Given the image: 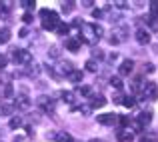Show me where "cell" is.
I'll return each mask as SVG.
<instances>
[{"label": "cell", "instance_id": "cell-37", "mask_svg": "<svg viewBox=\"0 0 158 142\" xmlns=\"http://www.w3.org/2000/svg\"><path fill=\"white\" fill-rule=\"evenodd\" d=\"M94 56H96V58H104V52H102V50H94Z\"/></svg>", "mask_w": 158, "mask_h": 142}, {"label": "cell", "instance_id": "cell-2", "mask_svg": "<svg viewBox=\"0 0 158 142\" xmlns=\"http://www.w3.org/2000/svg\"><path fill=\"white\" fill-rule=\"evenodd\" d=\"M80 40L82 42H96L98 40V34H96V28H94V24H80Z\"/></svg>", "mask_w": 158, "mask_h": 142}, {"label": "cell", "instance_id": "cell-21", "mask_svg": "<svg viewBox=\"0 0 158 142\" xmlns=\"http://www.w3.org/2000/svg\"><path fill=\"white\" fill-rule=\"evenodd\" d=\"M140 88H142V78L136 76L134 80H132V84H130V90H132V92H138Z\"/></svg>", "mask_w": 158, "mask_h": 142}, {"label": "cell", "instance_id": "cell-34", "mask_svg": "<svg viewBox=\"0 0 158 142\" xmlns=\"http://www.w3.org/2000/svg\"><path fill=\"white\" fill-rule=\"evenodd\" d=\"M22 22H24V24H30V22H32V14H30V12H24Z\"/></svg>", "mask_w": 158, "mask_h": 142}, {"label": "cell", "instance_id": "cell-11", "mask_svg": "<svg viewBox=\"0 0 158 142\" xmlns=\"http://www.w3.org/2000/svg\"><path fill=\"white\" fill-rule=\"evenodd\" d=\"M116 138H118L120 142H130L132 138H134V132H130L128 128H122V130H118V134H116Z\"/></svg>", "mask_w": 158, "mask_h": 142}, {"label": "cell", "instance_id": "cell-15", "mask_svg": "<svg viewBox=\"0 0 158 142\" xmlns=\"http://www.w3.org/2000/svg\"><path fill=\"white\" fill-rule=\"evenodd\" d=\"M152 120V112L150 110H144V112H140V116H138V124H148Z\"/></svg>", "mask_w": 158, "mask_h": 142}, {"label": "cell", "instance_id": "cell-18", "mask_svg": "<svg viewBox=\"0 0 158 142\" xmlns=\"http://www.w3.org/2000/svg\"><path fill=\"white\" fill-rule=\"evenodd\" d=\"M122 106L134 108V106H136V98H132V96H122Z\"/></svg>", "mask_w": 158, "mask_h": 142}, {"label": "cell", "instance_id": "cell-9", "mask_svg": "<svg viewBox=\"0 0 158 142\" xmlns=\"http://www.w3.org/2000/svg\"><path fill=\"white\" fill-rule=\"evenodd\" d=\"M134 70V62L132 60H122L120 62V66H118V72L122 74V76H128V74Z\"/></svg>", "mask_w": 158, "mask_h": 142}, {"label": "cell", "instance_id": "cell-19", "mask_svg": "<svg viewBox=\"0 0 158 142\" xmlns=\"http://www.w3.org/2000/svg\"><path fill=\"white\" fill-rule=\"evenodd\" d=\"M0 112H2V114H12V112H14V104L2 102V104H0Z\"/></svg>", "mask_w": 158, "mask_h": 142}, {"label": "cell", "instance_id": "cell-28", "mask_svg": "<svg viewBox=\"0 0 158 142\" xmlns=\"http://www.w3.org/2000/svg\"><path fill=\"white\" fill-rule=\"evenodd\" d=\"M76 92L80 94V96H90V86H80Z\"/></svg>", "mask_w": 158, "mask_h": 142}, {"label": "cell", "instance_id": "cell-10", "mask_svg": "<svg viewBox=\"0 0 158 142\" xmlns=\"http://www.w3.org/2000/svg\"><path fill=\"white\" fill-rule=\"evenodd\" d=\"M90 98H92V100H90V102H92L90 108H102L106 104V98L102 94H90Z\"/></svg>", "mask_w": 158, "mask_h": 142}, {"label": "cell", "instance_id": "cell-1", "mask_svg": "<svg viewBox=\"0 0 158 142\" xmlns=\"http://www.w3.org/2000/svg\"><path fill=\"white\" fill-rule=\"evenodd\" d=\"M40 16H44V18H42V28H44V30H54V28L60 24L58 12H54V10L42 8V10H40Z\"/></svg>", "mask_w": 158, "mask_h": 142}, {"label": "cell", "instance_id": "cell-32", "mask_svg": "<svg viewBox=\"0 0 158 142\" xmlns=\"http://www.w3.org/2000/svg\"><path fill=\"white\" fill-rule=\"evenodd\" d=\"M74 4L72 2H62V12H72Z\"/></svg>", "mask_w": 158, "mask_h": 142}, {"label": "cell", "instance_id": "cell-17", "mask_svg": "<svg viewBox=\"0 0 158 142\" xmlns=\"http://www.w3.org/2000/svg\"><path fill=\"white\" fill-rule=\"evenodd\" d=\"M54 30H56V34H60V36H66V34L70 32V26H68V24H64V22H60L56 28H54Z\"/></svg>", "mask_w": 158, "mask_h": 142}, {"label": "cell", "instance_id": "cell-30", "mask_svg": "<svg viewBox=\"0 0 158 142\" xmlns=\"http://www.w3.org/2000/svg\"><path fill=\"white\" fill-rule=\"evenodd\" d=\"M148 24H150L152 30H158V18H152V16H148Z\"/></svg>", "mask_w": 158, "mask_h": 142}, {"label": "cell", "instance_id": "cell-4", "mask_svg": "<svg viewBox=\"0 0 158 142\" xmlns=\"http://www.w3.org/2000/svg\"><path fill=\"white\" fill-rule=\"evenodd\" d=\"M126 32H128V28H126V26H120V28H116V30H112L110 42H112V44H120V42H124V40H126Z\"/></svg>", "mask_w": 158, "mask_h": 142}, {"label": "cell", "instance_id": "cell-39", "mask_svg": "<svg viewBox=\"0 0 158 142\" xmlns=\"http://www.w3.org/2000/svg\"><path fill=\"white\" fill-rule=\"evenodd\" d=\"M90 110H92V108H90V106H80V112H84V116H86V114H88V112H90Z\"/></svg>", "mask_w": 158, "mask_h": 142}, {"label": "cell", "instance_id": "cell-43", "mask_svg": "<svg viewBox=\"0 0 158 142\" xmlns=\"http://www.w3.org/2000/svg\"><path fill=\"white\" fill-rule=\"evenodd\" d=\"M88 142H102V140H98V138H92V140H88Z\"/></svg>", "mask_w": 158, "mask_h": 142}, {"label": "cell", "instance_id": "cell-33", "mask_svg": "<svg viewBox=\"0 0 158 142\" xmlns=\"http://www.w3.org/2000/svg\"><path fill=\"white\" fill-rule=\"evenodd\" d=\"M6 64H8V56L6 54H0V68H6Z\"/></svg>", "mask_w": 158, "mask_h": 142}, {"label": "cell", "instance_id": "cell-35", "mask_svg": "<svg viewBox=\"0 0 158 142\" xmlns=\"http://www.w3.org/2000/svg\"><path fill=\"white\" fill-rule=\"evenodd\" d=\"M144 70H146L148 74H152V72H154L156 68H154V64H152V62H146V64H144Z\"/></svg>", "mask_w": 158, "mask_h": 142}, {"label": "cell", "instance_id": "cell-20", "mask_svg": "<svg viewBox=\"0 0 158 142\" xmlns=\"http://www.w3.org/2000/svg\"><path fill=\"white\" fill-rule=\"evenodd\" d=\"M10 30L8 28H0V44H4V42H8L10 40Z\"/></svg>", "mask_w": 158, "mask_h": 142}, {"label": "cell", "instance_id": "cell-36", "mask_svg": "<svg viewBox=\"0 0 158 142\" xmlns=\"http://www.w3.org/2000/svg\"><path fill=\"white\" fill-rule=\"evenodd\" d=\"M92 14H94V18H102V16H104V10H94Z\"/></svg>", "mask_w": 158, "mask_h": 142}, {"label": "cell", "instance_id": "cell-26", "mask_svg": "<svg viewBox=\"0 0 158 142\" xmlns=\"http://www.w3.org/2000/svg\"><path fill=\"white\" fill-rule=\"evenodd\" d=\"M20 124H22V118H20V116H14V118L10 120V128H12V130H14V128H18Z\"/></svg>", "mask_w": 158, "mask_h": 142}, {"label": "cell", "instance_id": "cell-40", "mask_svg": "<svg viewBox=\"0 0 158 142\" xmlns=\"http://www.w3.org/2000/svg\"><path fill=\"white\" fill-rule=\"evenodd\" d=\"M82 6H84V8H90V6H92V0H84V2H82Z\"/></svg>", "mask_w": 158, "mask_h": 142}, {"label": "cell", "instance_id": "cell-44", "mask_svg": "<svg viewBox=\"0 0 158 142\" xmlns=\"http://www.w3.org/2000/svg\"><path fill=\"white\" fill-rule=\"evenodd\" d=\"M140 142H150V140H148V138H142V140H140Z\"/></svg>", "mask_w": 158, "mask_h": 142}, {"label": "cell", "instance_id": "cell-25", "mask_svg": "<svg viewBox=\"0 0 158 142\" xmlns=\"http://www.w3.org/2000/svg\"><path fill=\"white\" fill-rule=\"evenodd\" d=\"M86 70H88V72H96V70H98L96 60H88V62H86Z\"/></svg>", "mask_w": 158, "mask_h": 142}, {"label": "cell", "instance_id": "cell-27", "mask_svg": "<svg viewBox=\"0 0 158 142\" xmlns=\"http://www.w3.org/2000/svg\"><path fill=\"white\" fill-rule=\"evenodd\" d=\"M150 16L158 18V2H150Z\"/></svg>", "mask_w": 158, "mask_h": 142}, {"label": "cell", "instance_id": "cell-12", "mask_svg": "<svg viewBox=\"0 0 158 142\" xmlns=\"http://www.w3.org/2000/svg\"><path fill=\"white\" fill-rule=\"evenodd\" d=\"M52 138L56 142H72V136L64 130H58V132H52Z\"/></svg>", "mask_w": 158, "mask_h": 142}, {"label": "cell", "instance_id": "cell-29", "mask_svg": "<svg viewBox=\"0 0 158 142\" xmlns=\"http://www.w3.org/2000/svg\"><path fill=\"white\" fill-rule=\"evenodd\" d=\"M60 96L64 98V102H72L74 100V92H60Z\"/></svg>", "mask_w": 158, "mask_h": 142}, {"label": "cell", "instance_id": "cell-6", "mask_svg": "<svg viewBox=\"0 0 158 142\" xmlns=\"http://www.w3.org/2000/svg\"><path fill=\"white\" fill-rule=\"evenodd\" d=\"M98 124H104V126H110V124H114L116 120H118V114H114V112H108V114H98Z\"/></svg>", "mask_w": 158, "mask_h": 142}, {"label": "cell", "instance_id": "cell-41", "mask_svg": "<svg viewBox=\"0 0 158 142\" xmlns=\"http://www.w3.org/2000/svg\"><path fill=\"white\" fill-rule=\"evenodd\" d=\"M128 122H130V120H128V118H126V116H122V118H120V124H122V126H126V124H128Z\"/></svg>", "mask_w": 158, "mask_h": 142}, {"label": "cell", "instance_id": "cell-13", "mask_svg": "<svg viewBox=\"0 0 158 142\" xmlns=\"http://www.w3.org/2000/svg\"><path fill=\"white\" fill-rule=\"evenodd\" d=\"M38 104L46 112H54V102H52V100H48V96H40V98H38Z\"/></svg>", "mask_w": 158, "mask_h": 142}, {"label": "cell", "instance_id": "cell-3", "mask_svg": "<svg viewBox=\"0 0 158 142\" xmlns=\"http://www.w3.org/2000/svg\"><path fill=\"white\" fill-rule=\"evenodd\" d=\"M12 58H14V62H16V64H30V60H32V54L28 52V50L14 48V52H12Z\"/></svg>", "mask_w": 158, "mask_h": 142}, {"label": "cell", "instance_id": "cell-8", "mask_svg": "<svg viewBox=\"0 0 158 142\" xmlns=\"http://www.w3.org/2000/svg\"><path fill=\"white\" fill-rule=\"evenodd\" d=\"M14 106L22 108V110H28V108L32 106V100L28 98L26 94H20V96H16V102H14Z\"/></svg>", "mask_w": 158, "mask_h": 142}, {"label": "cell", "instance_id": "cell-23", "mask_svg": "<svg viewBox=\"0 0 158 142\" xmlns=\"http://www.w3.org/2000/svg\"><path fill=\"white\" fill-rule=\"evenodd\" d=\"M48 58H60V48L50 46V50H48Z\"/></svg>", "mask_w": 158, "mask_h": 142}, {"label": "cell", "instance_id": "cell-24", "mask_svg": "<svg viewBox=\"0 0 158 142\" xmlns=\"http://www.w3.org/2000/svg\"><path fill=\"white\" fill-rule=\"evenodd\" d=\"M110 84H112V88H118V90L122 88V80H120L118 76H112L110 78Z\"/></svg>", "mask_w": 158, "mask_h": 142}, {"label": "cell", "instance_id": "cell-31", "mask_svg": "<svg viewBox=\"0 0 158 142\" xmlns=\"http://www.w3.org/2000/svg\"><path fill=\"white\" fill-rule=\"evenodd\" d=\"M22 8H26V10H30V8H34V0H22Z\"/></svg>", "mask_w": 158, "mask_h": 142}, {"label": "cell", "instance_id": "cell-7", "mask_svg": "<svg viewBox=\"0 0 158 142\" xmlns=\"http://www.w3.org/2000/svg\"><path fill=\"white\" fill-rule=\"evenodd\" d=\"M134 38H136V42L142 44V46H146V44L150 42V34H148V30H144V28H138V30H136Z\"/></svg>", "mask_w": 158, "mask_h": 142}, {"label": "cell", "instance_id": "cell-38", "mask_svg": "<svg viewBox=\"0 0 158 142\" xmlns=\"http://www.w3.org/2000/svg\"><path fill=\"white\" fill-rule=\"evenodd\" d=\"M114 6H118V8H122V10H124V8H128V4H126V2H122V0H120V2H116V4H114Z\"/></svg>", "mask_w": 158, "mask_h": 142}, {"label": "cell", "instance_id": "cell-14", "mask_svg": "<svg viewBox=\"0 0 158 142\" xmlns=\"http://www.w3.org/2000/svg\"><path fill=\"white\" fill-rule=\"evenodd\" d=\"M68 80L74 82V84H80L82 82V70H72V72L68 74Z\"/></svg>", "mask_w": 158, "mask_h": 142}, {"label": "cell", "instance_id": "cell-22", "mask_svg": "<svg viewBox=\"0 0 158 142\" xmlns=\"http://www.w3.org/2000/svg\"><path fill=\"white\" fill-rule=\"evenodd\" d=\"M12 94H14V86L8 82V84L4 86V98H12Z\"/></svg>", "mask_w": 158, "mask_h": 142}, {"label": "cell", "instance_id": "cell-5", "mask_svg": "<svg viewBox=\"0 0 158 142\" xmlns=\"http://www.w3.org/2000/svg\"><path fill=\"white\" fill-rule=\"evenodd\" d=\"M144 98H148V100L158 98V84L156 82H146L144 84Z\"/></svg>", "mask_w": 158, "mask_h": 142}, {"label": "cell", "instance_id": "cell-42", "mask_svg": "<svg viewBox=\"0 0 158 142\" xmlns=\"http://www.w3.org/2000/svg\"><path fill=\"white\" fill-rule=\"evenodd\" d=\"M18 36H22V38H24V36H28V30H26V28H22V30H20V34Z\"/></svg>", "mask_w": 158, "mask_h": 142}, {"label": "cell", "instance_id": "cell-16", "mask_svg": "<svg viewBox=\"0 0 158 142\" xmlns=\"http://www.w3.org/2000/svg\"><path fill=\"white\" fill-rule=\"evenodd\" d=\"M66 48L72 50V52H78V48H80V40H76V38H68V40H66Z\"/></svg>", "mask_w": 158, "mask_h": 142}]
</instances>
